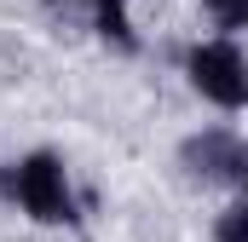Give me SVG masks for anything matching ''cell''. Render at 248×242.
Instances as JSON below:
<instances>
[{
  "label": "cell",
  "mask_w": 248,
  "mask_h": 242,
  "mask_svg": "<svg viewBox=\"0 0 248 242\" xmlns=\"http://www.w3.org/2000/svg\"><path fill=\"white\" fill-rule=\"evenodd\" d=\"M0 202L35 225H63V231L81 225V196L69 184V162L58 150H23L0 162Z\"/></svg>",
  "instance_id": "cell-1"
},
{
  "label": "cell",
  "mask_w": 248,
  "mask_h": 242,
  "mask_svg": "<svg viewBox=\"0 0 248 242\" xmlns=\"http://www.w3.org/2000/svg\"><path fill=\"white\" fill-rule=\"evenodd\" d=\"M202 17L214 35H243L248 29V0H202Z\"/></svg>",
  "instance_id": "cell-5"
},
{
  "label": "cell",
  "mask_w": 248,
  "mask_h": 242,
  "mask_svg": "<svg viewBox=\"0 0 248 242\" xmlns=\"http://www.w3.org/2000/svg\"><path fill=\"white\" fill-rule=\"evenodd\" d=\"M179 167L202 190H231L248 196V138L237 127H202L179 138Z\"/></svg>",
  "instance_id": "cell-3"
},
{
  "label": "cell",
  "mask_w": 248,
  "mask_h": 242,
  "mask_svg": "<svg viewBox=\"0 0 248 242\" xmlns=\"http://www.w3.org/2000/svg\"><path fill=\"white\" fill-rule=\"evenodd\" d=\"M41 6H87V17H93V35L104 41V46H116V52H139V29H133V6L127 0H41Z\"/></svg>",
  "instance_id": "cell-4"
},
{
  "label": "cell",
  "mask_w": 248,
  "mask_h": 242,
  "mask_svg": "<svg viewBox=\"0 0 248 242\" xmlns=\"http://www.w3.org/2000/svg\"><path fill=\"white\" fill-rule=\"evenodd\" d=\"M185 81L190 92L214 110H248V52L237 35H208V41H190L185 46Z\"/></svg>",
  "instance_id": "cell-2"
},
{
  "label": "cell",
  "mask_w": 248,
  "mask_h": 242,
  "mask_svg": "<svg viewBox=\"0 0 248 242\" xmlns=\"http://www.w3.org/2000/svg\"><path fill=\"white\" fill-rule=\"evenodd\" d=\"M214 242H248V196H231L214 213Z\"/></svg>",
  "instance_id": "cell-6"
}]
</instances>
